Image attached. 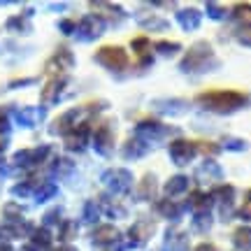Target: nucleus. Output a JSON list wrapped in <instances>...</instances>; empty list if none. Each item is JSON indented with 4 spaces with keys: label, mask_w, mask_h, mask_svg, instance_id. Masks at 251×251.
Here are the masks:
<instances>
[{
    "label": "nucleus",
    "mask_w": 251,
    "mask_h": 251,
    "mask_svg": "<svg viewBox=\"0 0 251 251\" xmlns=\"http://www.w3.org/2000/svg\"><path fill=\"white\" fill-rule=\"evenodd\" d=\"M144 151H147V147H144L140 140H128V142L124 144V156L126 158H140Z\"/></svg>",
    "instance_id": "17"
},
{
    "label": "nucleus",
    "mask_w": 251,
    "mask_h": 251,
    "mask_svg": "<svg viewBox=\"0 0 251 251\" xmlns=\"http://www.w3.org/2000/svg\"><path fill=\"white\" fill-rule=\"evenodd\" d=\"M96 142H98V151L100 153H109V147H112V130H105L100 128L98 135H96Z\"/></svg>",
    "instance_id": "19"
},
{
    "label": "nucleus",
    "mask_w": 251,
    "mask_h": 251,
    "mask_svg": "<svg viewBox=\"0 0 251 251\" xmlns=\"http://www.w3.org/2000/svg\"><path fill=\"white\" fill-rule=\"evenodd\" d=\"M133 49H135V54L140 56V58H144V63L151 61V51H149V40H147V37H135Z\"/></svg>",
    "instance_id": "18"
},
{
    "label": "nucleus",
    "mask_w": 251,
    "mask_h": 251,
    "mask_svg": "<svg viewBox=\"0 0 251 251\" xmlns=\"http://www.w3.org/2000/svg\"><path fill=\"white\" fill-rule=\"evenodd\" d=\"M158 214L165 216V219H177L179 216V205L172 202V198H163L158 202Z\"/></svg>",
    "instance_id": "16"
},
{
    "label": "nucleus",
    "mask_w": 251,
    "mask_h": 251,
    "mask_svg": "<svg viewBox=\"0 0 251 251\" xmlns=\"http://www.w3.org/2000/svg\"><path fill=\"white\" fill-rule=\"evenodd\" d=\"M212 65H219V61L214 58V51L209 42H196L186 51V56L181 58L179 68L184 72H198V70H209Z\"/></svg>",
    "instance_id": "2"
},
{
    "label": "nucleus",
    "mask_w": 251,
    "mask_h": 251,
    "mask_svg": "<svg viewBox=\"0 0 251 251\" xmlns=\"http://www.w3.org/2000/svg\"><path fill=\"white\" fill-rule=\"evenodd\" d=\"M249 144L240 140V137H226L224 140V149H230V151H244Z\"/></svg>",
    "instance_id": "22"
},
{
    "label": "nucleus",
    "mask_w": 251,
    "mask_h": 251,
    "mask_svg": "<svg viewBox=\"0 0 251 251\" xmlns=\"http://www.w3.org/2000/svg\"><path fill=\"white\" fill-rule=\"evenodd\" d=\"M237 219H242V221H251V188L244 193V202H242V207L237 209Z\"/></svg>",
    "instance_id": "21"
},
{
    "label": "nucleus",
    "mask_w": 251,
    "mask_h": 251,
    "mask_svg": "<svg viewBox=\"0 0 251 251\" xmlns=\"http://www.w3.org/2000/svg\"><path fill=\"white\" fill-rule=\"evenodd\" d=\"M137 133L142 135V140H153V137H158L163 133H172L170 128H163L161 124H156V121H140L137 124Z\"/></svg>",
    "instance_id": "9"
},
{
    "label": "nucleus",
    "mask_w": 251,
    "mask_h": 251,
    "mask_svg": "<svg viewBox=\"0 0 251 251\" xmlns=\"http://www.w3.org/2000/svg\"><path fill=\"white\" fill-rule=\"evenodd\" d=\"M198 102L216 114H233V112L249 105L251 96L242 93V91H207V93L198 96Z\"/></svg>",
    "instance_id": "1"
},
{
    "label": "nucleus",
    "mask_w": 251,
    "mask_h": 251,
    "mask_svg": "<svg viewBox=\"0 0 251 251\" xmlns=\"http://www.w3.org/2000/svg\"><path fill=\"white\" fill-rule=\"evenodd\" d=\"M196 177L200 181H205V184H212V181L221 179V177H224V172H221V168L216 165V161H205L200 168H198Z\"/></svg>",
    "instance_id": "7"
},
{
    "label": "nucleus",
    "mask_w": 251,
    "mask_h": 251,
    "mask_svg": "<svg viewBox=\"0 0 251 251\" xmlns=\"http://www.w3.org/2000/svg\"><path fill=\"white\" fill-rule=\"evenodd\" d=\"M102 179L107 181V186L112 188V191H128L130 188V184H133V175L128 170H109L105 172V177Z\"/></svg>",
    "instance_id": "6"
},
{
    "label": "nucleus",
    "mask_w": 251,
    "mask_h": 251,
    "mask_svg": "<svg viewBox=\"0 0 251 251\" xmlns=\"http://www.w3.org/2000/svg\"><path fill=\"white\" fill-rule=\"evenodd\" d=\"M191 207L196 209V212H209V207L214 205V198L207 196V193H202V191H196L193 196H191Z\"/></svg>",
    "instance_id": "14"
},
{
    "label": "nucleus",
    "mask_w": 251,
    "mask_h": 251,
    "mask_svg": "<svg viewBox=\"0 0 251 251\" xmlns=\"http://www.w3.org/2000/svg\"><path fill=\"white\" fill-rule=\"evenodd\" d=\"M196 228L198 230H207L209 226H212V214L209 212H196Z\"/></svg>",
    "instance_id": "23"
},
{
    "label": "nucleus",
    "mask_w": 251,
    "mask_h": 251,
    "mask_svg": "<svg viewBox=\"0 0 251 251\" xmlns=\"http://www.w3.org/2000/svg\"><path fill=\"white\" fill-rule=\"evenodd\" d=\"M153 233V224L151 221H137V224L130 228V242L133 244H142L149 240V235Z\"/></svg>",
    "instance_id": "8"
},
{
    "label": "nucleus",
    "mask_w": 251,
    "mask_h": 251,
    "mask_svg": "<svg viewBox=\"0 0 251 251\" xmlns=\"http://www.w3.org/2000/svg\"><path fill=\"white\" fill-rule=\"evenodd\" d=\"M233 19L235 24L244 30H251V5L249 2H240L233 7Z\"/></svg>",
    "instance_id": "11"
},
{
    "label": "nucleus",
    "mask_w": 251,
    "mask_h": 251,
    "mask_svg": "<svg viewBox=\"0 0 251 251\" xmlns=\"http://www.w3.org/2000/svg\"><path fill=\"white\" fill-rule=\"evenodd\" d=\"M214 202L219 205V212H221V219H230L235 207V188L230 184H224L214 191Z\"/></svg>",
    "instance_id": "4"
},
{
    "label": "nucleus",
    "mask_w": 251,
    "mask_h": 251,
    "mask_svg": "<svg viewBox=\"0 0 251 251\" xmlns=\"http://www.w3.org/2000/svg\"><path fill=\"white\" fill-rule=\"evenodd\" d=\"M237 40H240L244 47H251V30H244V33H240V37H237Z\"/></svg>",
    "instance_id": "26"
},
{
    "label": "nucleus",
    "mask_w": 251,
    "mask_h": 251,
    "mask_svg": "<svg viewBox=\"0 0 251 251\" xmlns=\"http://www.w3.org/2000/svg\"><path fill=\"white\" fill-rule=\"evenodd\" d=\"M207 12L212 19H224L226 17V7L224 5H216V2H207Z\"/></svg>",
    "instance_id": "25"
},
{
    "label": "nucleus",
    "mask_w": 251,
    "mask_h": 251,
    "mask_svg": "<svg viewBox=\"0 0 251 251\" xmlns=\"http://www.w3.org/2000/svg\"><path fill=\"white\" fill-rule=\"evenodd\" d=\"M96 58H98L102 65L112 68V70H121V68L128 65V56H126V51L121 47H102V49H98Z\"/></svg>",
    "instance_id": "3"
},
{
    "label": "nucleus",
    "mask_w": 251,
    "mask_h": 251,
    "mask_svg": "<svg viewBox=\"0 0 251 251\" xmlns=\"http://www.w3.org/2000/svg\"><path fill=\"white\" fill-rule=\"evenodd\" d=\"M153 191H156V179H153V175H147L142 179V184H140V196H142L144 200H151Z\"/></svg>",
    "instance_id": "20"
},
{
    "label": "nucleus",
    "mask_w": 251,
    "mask_h": 251,
    "mask_svg": "<svg viewBox=\"0 0 251 251\" xmlns=\"http://www.w3.org/2000/svg\"><path fill=\"white\" fill-rule=\"evenodd\" d=\"M177 21L184 30H196L200 26V14L196 9H181V12H177Z\"/></svg>",
    "instance_id": "13"
},
{
    "label": "nucleus",
    "mask_w": 251,
    "mask_h": 251,
    "mask_svg": "<svg viewBox=\"0 0 251 251\" xmlns=\"http://www.w3.org/2000/svg\"><path fill=\"white\" fill-rule=\"evenodd\" d=\"M196 251H216V249L212 247V244H200V247H198Z\"/></svg>",
    "instance_id": "27"
},
{
    "label": "nucleus",
    "mask_w": 251,
    "mask_h": 251,
    "mask_svg": "<svg viewBox=\"0 0 251 251\" xmlns=\"http://www.w3.org/2000/svg\"><path fill=\"white\" fill-rule=\"evenodd\" d=\"M165 249L168 251H186L188 235L177 233V230H168V235H165Z\"/></svg>",
    "instance_id": "12"
},
{
    "label": "nucleus",
    "mask_w": 251,
    "mask_h": 251,
    "mask_svg": "<svg viewBox=\"0 0 251 251\" xmlns=\"http://www.w3.org/2000/svg\"><path fill=\"white\" fill-rule=\"evenodd\" d=\"M233 247L237 251H251V226H240V228H235Z\"/></svg>",
    "instance_id": "10"
},
{
    "label": "nucleus",
    "mask_w": 251,
    "mask_h": 251,
    "mask_svg": "<svg viewBox=\"0 0 251 251\" xmlns=\"http://www.w3.org/2000/svg\"><path fill=\"white\" fill-rule=\"evenodd\" d=\"M156 49H158L161 54H165V56H172V54H177L181 47L177 45V42H158V45H156Z\"/></svg>",
    "instance_id": "24"
},
{
    "label": "nucleus",
    "mask_w": 251,
    "mask_h": 251,
    "mask_svg": "<svg viewBox=\"0 0 251 251\" xmlns=\"http://www.w3.org/2000/svg\"><path fill=\"white\" fill-rule=\"evenodd\" d=\"M186 188H188V179L179 175V177H172V179L165 184L163 191H165V196L168 198H172V196H177V193H184Z\"/></svg>",
    "instance_id": "15"
},
{
    "label": "nucleus",
    "mask_w": 251,
    "mask_h": 251,
    "mask_svg": "<svg viewBox=\"0 0 251 251\" xmlns=\"http://www.w3.org/2000/svg\"><path fill=\"white\" fill-rule=\"evenodd\" d=\"M196 153V142H191V140H175L170 144V156L175 163H188Z\"/></svg>",
    "instance_id": "5"
}]
</instances>
